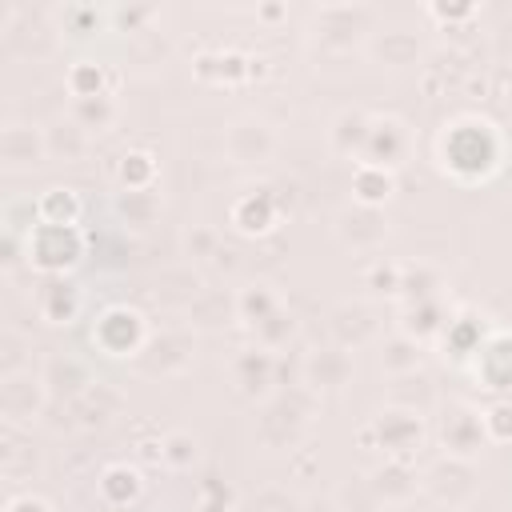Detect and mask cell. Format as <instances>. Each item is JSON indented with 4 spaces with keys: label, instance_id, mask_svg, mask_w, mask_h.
<instances>
[{
    "label": "cell",
    "instance_id": "2",
    "mask_svg": "<svg viewBox=\"0 0 512 512\" xmlns=\"http://www.w3.org/2000/svg\"><path fill=\"white\" fill-rule=\"evenodd\" d=\"M372 20H376V12L368 4H320L312 12L308 32L328 52H352L372 40Z\"/></svg>",
    "mask_w": 512,
    "mask_h": 512
},
{
    "label": "cell",
    "instance_id": "6",
    "mask_svg": "<svg viewBox=\"0 0 512 512\" xmlns=\"http://www.w3.org/2000/svg\"><path fill=\"white\" fill-rule=\"evenodd\" d=\"M48 404V388L40 380V372L24 368V372H8L0 380V412L8 424H32Z\"/></svg>",
    "mask_w": 512,
    "mask_h": 512
},
{
    "label": "cell",
    "instance_id": "13",
    "mask_svg": "<svg viewBox=\"0 0 512 512\" xmlns=\"http://www.w3.org/2000/svg\"><path fill=\"white\" fill-rule=\"evenodd\" d=\"M280 220V204L268 188H248L236 204H232V228L244 236H264L272 232Z\"/></svg>",
    "mask_w": 512,
    "mask_h": 512
},
{
    "label": "cell",
    "instance_id": "23",
    "mask_svg": "<svg viewBox=\"0 0 512 512\" xmlns=\"http://www.w3.org/2000/svg\"><path fill=\"white\" fill-rule=\"evenodd\" d=\"M380 368H384L388 376H412V372L420 368V344H416L408 332L392 336V340L380 348Z\"/></svg>",
    "mask_w": 512,
    "mask_h": 512
},
{
    "label": "cell",
    "instance_id": "27",
    "mask_svg": "<svg viewBox=\"0 0 512 512\" xmlns=\"http://www.w3.org/2000/svg\"><path fill=\"white\" fill-rule=\"evenodd\" d=\"M480 420H484V436L488 440H496V444H508L512 440V404L508 400H500L488 412H480Z\"/></svg>",
    "mask_w": 512,
    "mask_h": 512
},
{
    "label": "cell",
    "instance_id": "15",
    "mask_svg": "<svg viewBox=\"0 0 512 512\" xmlns=\"http://www.w3.org/2000/svg\"><path fill=\"white\" fill-rule=\"evenodd\" d=\"M348 376H352V352H348L344 344L324 348V352H312V356L304 360V380H308V388H340Z\"/></svg>",
    "mask_w": 512,
    "mask_h": 512
},
{
    "label": "cell",
    "instance_id": "17",
    "mask_svg": "<svg viewBox=\"0 0 512 512\" xmlns=\"http://www.w3.org/2000/svg\"><path fill=\"white\" fill-rule=\"evenodd\" d=\"M284 308V300H280V292L272 288V284H264V280H252V284H244L240 292H236V316L244 320V324H252V328H260L268 316H276Z\"/></svg>",
    "mask_w": 512,
    "mask_h": 512
},
{
    "label": "cell",
    "instance_id": "14",
    "mask_svg": "<svg viewBox=\"0 0 512 512\" xmlns=\"http://www.w3.org/2000/svg\"><path fill=\"white\" fill-rule=\"evenodd\" d=\"M368 480H372V488H376V496H380L384 508L388 504H408L420 492V476L404 460H384V468H376Z\"/></svg>",
    "mask_w": 512,
    "mask_h": 512
},
{
    "label": "cell",
    "instance_id": "8",
    "mask_svg": "<svg viewBox=\"0 0 512 512\" xmlns=\"http://www.w3.org/2000/svg\"><path fill=\"white\" fill-rule=\"evenodd\" d=\"M412 148V132L404 120L396 116H372V128H368V140H364V156L360 164H376V168H400L404 156Z\"/></svg>",
    "mask_w": 512,
    "mask_h": 512
},
{
    "label": "cell",
    "instance_id": "22",
    "mask_svg": "<svg viewBox=\"0 0 512 512\" xmlns=\"http://www.w3.org/2000/svg\"><path fill=\"white\" fill-rule=\"evenodd\" d=\"M72 120L88 132V136H104L116 128L120 120V104L116 96H96V100H72Z\"/></svg>",
    "mask_w": 512,
    "mask_h": 512
},
{
    "label": "cell",
    "instance_id": "18",
    "mask_svg": "<svg viewBox=\"0 0 512 512\" xmlns=\"http://www.w3.org/2000/svg\"><path fill=\"white\" fill-rule=\"evenodd\" d=\"M44 136H48V160H68V164H76V160H84L88 148H92V136H88L72 116L60 120V124H52V128H44Z\"/></svg>",
    "mask_w": 512,
    "mask_h": 512
},
{
    "label": "cell",
    "instance_id": "28",
    "mask_svg": "<svg viewBox=\"0 0 512 512\" xmlns=\"http://www.w3.org/2000/svg\"><path fill=\"white\" fill-rule=\"evenodd\" d=\"M188 256L204 260V256H220V236L212 228H192L188 232Z\"/></svg>",
    "mask_w": 512,
    "mask_h": 512
},
{
    "label": "cell",
    "instance_id": "25",
    "mask_svg": "<svg viewBox=\"0 0 512 512\" xmlns=\"http://www.w3.org/2000/svg\"><path fill=\"white\" fill-rule=\"evenodd\" d=\"M292 336H296V316H292L288 308H280L276 316H268V320L256 328V340H260V348H268V352L284 348Z\"/></svg>",
    "mask_w": 512,
    "mask_h": 512
},
{
    "label": "cell",
    "instance_id": "9",
    "mask_svg": "<svg viewBox=\"0 0 512 512\" xmlns=\"http://www.w3.org/2000/svg\"><path fill=\"white\" fill-rule=\"evenodd\" d=\"M484 420L476 408L468 404H448L444 412V424H440V444H444V456H456V460H476L480 444H484Z\"/></svg>",
    "mask_w": 512,
    "mask_h": 512
},
{
    "label": "cell",
    "instance_id": "1",
    "mask_svg": "<svg viewBox=\"0 0 512 512\" xmlns=\"http://www.w3.org/2000/svg\"><path fill=\"white\" fill-rule=\"evenodd\" d=\"M500 148V132L488 116H456L452 124H444L436 156L448 176H460V164H480V176H488L500 164Z\"/></svg>",
    "mask_w": 512,
    "mask_h": 512
},
{
    "label": "cell",
    "instance_id": "4",
    "mask_svg": "<svg viewBox=\"0 0 512 512\" xmlns=\"http://www.w3.org/2000/svg\"><path fill=\"white\" fill-rule=\"evenodd\" d=\"M92 344L112 356V360H124V356H144V348L152 344V328L144 320L140 308H128V304H112L96 316L92 324Z\"/></svg>",
    "mask_w": 512,
    "mask_h": 512
},
{
    "label": "cell",
    "instance_id": "29",
    "mask_svg": "<svg viewBox=\"0 0 512 512\" xmlns=\"http://www.w3.org/2000/svg\"><path fill=\"white\" fill-rule=\"evenodd\" d=\"M504 100H508V104H512V72H508V76H504Z\"/></svg>",
    "mask_w": 512,
    "mask_h": 512
},
{
    "label": "cell",
    "instance_id": "19",
    "mask_svg": "<svg viewBox=\"0 0 512 512\" xmlns=\"http://www.w3.org/2000/svg\"><path fill=\"white\" fill-rule=\"evenodd\" d=\"M140 492H144L140 468H132V464H108V468H104V476H100V496H104V504L128 508Z\"/></svg>",
    "mask_w": 512,
    "mask_h": 512
},
{
    "label": "cell",
    "instance_id": "12",
    "mask_svg": "<svg viewBox=\"0 0 512 512\" xmlns=\"http://www.w3.org/2000/svg\"><path fill=\"white\" fill-rule=\"evenodd\" d=\"M336 232H340V240H344L352 252H372V248H380V244L388 240L384 208H364V204H356V208H348V212L340 216Z\"/></svg>",
    "mask_w": 512,
    "mask_h": 512
},
{
    "label": "cell",
    "instance_id": "16",
    "mask_svg": "<svg viewBox=\"0 0 512 512\" xmlns=\"http://www.w3.org/2000/svg\"><path fill=\"white\" fill-rule=\"evenodd\" d=\"M392 196H396V176H392L388 168L356 164V176H352V200H356V204H364V208H384Z\"/></svg>",
    "mask_w": 512,
    "mask_h": 512
},
{
    "label": "cell",
    "instance_id": "26",
    "mask_svg": "<svg viewBox=\"0 0 512 512\" xmlns=\"http://www.w3.org/2000/svg\"><path fill=\"white\" fill-rule=\"evenodd\" d=\"M120 212L128 216V224L144 228L148 220H156V212H160V200H156V192H152V188H148V192H124V200H120Z\"/></svg>",
    "mask_w": 512,
    "mask_h": 512
},
{
    "label": "cell",
    "instance_id": "21",
    "mask_svg": "<svg viewBox=\"0 0 512 512\" xmlns=\"http://www.w3.org/2000/svg\"><path fill=\"white\" fill-rule=\"evenodd\" d=\"M64 84H68L72 100H96V96H112V84H116V80H108L104 64H96V60H76V64L68 68Z\"/></svg>",
    "mask_w": 512,
    "mask_h": 512
},
{
    "label": "cell",
    "instance_id": "24",
    "mask_svg": "<svg viewBox=\"0 0 512 512\" xmlns=\"http://www.w3.org/2000/svg\"><path fill=\"white\" fill-rule=\"evenodd\" d=\"M160 452H164V464L168 468H192L196 460H200V440L192 436V432H168L164 440H160Z\"/></svg>",
    "mask_w": 512,
    "mask_h": 512
},
{
    "label": "cell",
    "instance_id": "7",
    "mask_svg": "<svg viewBox=\"0 0 512 512\" xmlns=\"http://www.w3.org/2000/svg\"><path fill=\"white\" fill-rule=\"evenodd\" d=\"M224 152L232 164H264L276 152V128L260 116H240L224 132Z\"/></svg>",
    "mask_w": 512,
    "mask_h": 512
},
{
    "label": "cell",
    "instance_id": "30",
    "mask_svg": "<svg viewBox=\"0 0 512 512\" xmlns=\"http://www.w3.org/2000/svg\"><path fill=\"white\" fill-rule=\"evenodd\" d=\"M448 512H460V508H448Z\"/></svg>",
    "mask_w": 512,
    "mask_h": 512
},
{
    "label": "cell",
    "instance_id": "3",
    "mask_svg": "<svg viewBox=\"0 0 512 512\" xmlns=\"http://www.w3.org/2000/svg\"><path fill=\"white\" fill-rule=\"evenodd\" d=\"M28 264L44 276H64L84 256V232L80 224H36L24 240Z\"/></svg>",
    "mask_w": 512,
    "mask_h": 512
},
{
    "label": "cell",
    "instance_id": "5",
    "mask_svg": "<svg viewBox=\"0 0 512 512\" xmlns=\"http://www.w3.org/2000/svg\"><path fill=\"white\" fill-rule=\"evenodd\" d=\"M372 428L380 432V448L388 452V460L412 464V456L424 444V412L416 408H388L372 420Z\"/></svg>",
    "mask_w": 512,
    "mask_h": 512
},
{
    "label": "cell",
    "instance_id": "11",
    "mask_svg": "<svg viewBox=\"0 0 512 512\" xmlns=\"http://www.w3.org/2000/svg\"><path fill=\"white\" fill-rule=\"evenodd\" d=\"M80 308H84V292L68 276H48L36 288V312L44 324H72L80 316Z\"/></svg>",
    "mask_w": 512,
    "mask_h": 512
},
{
    "label": "cell",
    "instance_id": "10",
    "mask_svg": "<svg viewBox=\"0 0 512 512\" xmlns=\"http://www.w3.org/2000/svg\"><path fill=\"white\" fill-rule=\"evenodd\" d=\"M0 160L8 172L36 168L48 160V136L36 124H4L0 128Z\"/></svg>",
    "mask_w": 512,
    "mask_h": 512
},
{
    "label": "cell",
    "instance_id": "20",
    "mask_svg": "<svg viewBox=\"0 0 512 512\" xmlns=\"http://www.w3.org/2000/svg\"><path fill=\"white\" fill-rule=\"evenodd\" d=\"M272 368H276V360H272L268 348H244V352L236 356V384H240V392H248V396L268 392Z\"/></svg>",
    "mask_w": 512,
    "mask_h": 512
}]
</instances>
